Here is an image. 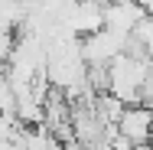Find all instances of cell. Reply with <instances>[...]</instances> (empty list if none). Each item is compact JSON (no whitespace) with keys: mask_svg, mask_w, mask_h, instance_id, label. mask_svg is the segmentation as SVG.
<instances>
[{"mask_svg":"<svg viewBox=\"0 0 153 150\" xmlns=\"http://www.w3.org/2000/svg\"><path fill=\"white\" fill-rule=\"evenodd\" d=\"M26 20V0H0V23L20 30Z\"/></svg>","mask_w":153,"mask_h":150,"instance_id":"obj_2","label":"cell"},{"mask_svg":"<svg viewBox=\"0 0 153 150\" xmlns=\"http://www.w3.org/2000/svg\"><path fill=\"white\" fill-rule=\"evenodd\" d=\"M117 137L130 147H150L153 140V108L147 104H124L117 118Z\"/></svg>","mask_w":153,"mask_h":150,"instance_id":"obj_1","label":"cell"},{"mask_svg":"<svg viewBox=\"0 0 153 150\" xmlns=\"http://www.w3.org/2000/svg\"><path fill=\"white\" fill-rule=\"evenodd\" d=\"M13 49H16V30L0 23V65H7V59L13 56Z\"/></svg>","mask_w":153,"mask_h":150,"instance_id":"obj_3","label":"cell"}]
</instances>
